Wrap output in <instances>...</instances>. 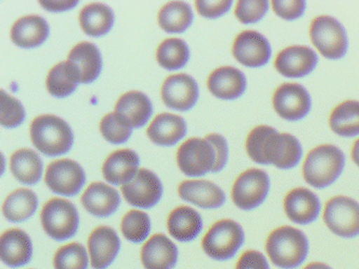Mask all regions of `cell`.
<instances>
[{
	"label": "cell",
	"instance_id": "obj_47",
	"mask_svg": "<svg viewBox=\"0 0 359 269\" xmlns=\"http://www.w3.org/2000/svg\"><path fill=\"white\" fill-rule=\"evenodd\" d=\"M352 159L357 166H359V139L356 140L352 147Z\"/></svg>",
	"mask_w": 359,
	"mask_h": 269
},
{
	"label": "cell",
	"instance_id": "obj_32",
	"mask_svg": "<svg viewBox=\"0 0 359 269\" xmlns=\"http://www.w3.org/2000/svg\"><path fill=\"white\" fill-rule=\"evenodd\" d=\"M79 21L86 34L96 37L110 31L114 22V14L106 4L94 2L83 8Z\"/></svg>",
	"mask_w": 359,
	"mask_h": 269
},
{
	"label": "cell",
	"instance_id": "obj_11",
	"mask_svg": "<svg viewBox=\"0 0 359 269\" xmlns=\"http://www.w3.org/2000/svg\"><path fill=\"white\" fill-rule=\"evenodd\" d=\"M45 181L54 193L73 195L85 184L86 174L81 166L73 160L60 159L49 164Z\"/></svg>",
	"mask_w": 359,
	"mask_h": 269
},
{
	"label": "cell",
	"instance_id": "obj_35",
	"mask_svg": "<svg viewBox=\"0 0 359 269\" xmlns=\"http://www.w3.org/2000/svg\"><path fill=\"white\" fill-rule=\"evenodd\" d=\"M192 20V8L186 2H168L158 13L159 25L168 33L184 32Z\"/></svg>",
	"mask_w": 359,
	"mask_h": 269
},
{
	"label": "cell",
	"instance_id": "obj_6",
	"mask_svg": "<svg viewBox=\"0 0 359 269\" xmlns=\"http://www.w3.org/2000/svg\"><path fill=\"white\" fill-rule=\"evenodd\" d=\"M310 37L315 48L325 58H341L348 50L346 29L334 17H316L311 23Z\"/></svg>",
	"mask_w": 359,
	"mask_h": 269
},
{
	"label": "cell",
	"instance_id": "obj_40",
	"mask_svg": "<svg viewBox=\"0 0 359 269\" xmlns=\"http://www.w3.org/2000/svg\"><path fill=\"white\" fill-rule=\"evenodd\" d=\"M0 123L6 127H15L24 121L25 113L24 106L22 103L8 95L5 90L0 92Z\"/></svg>",
	"mask_w": 359,
	"mask_h": 269
},
{
	"label": "cell",
	"instance_id": "obj_7",
	"mask_svg": "<svg viewBox=\"0 0 359 269\" xmlns=\"http://www.w3.org/2000/svg\"><path fill=\"white\" fill-rule=\"evenodd\" d=\"M41 223L50 237L62 241L76 233L79 214L75 206L68 200L54 198L43 205Z\"/></svg>",
	"mask_w": 359,
	"mask_h": 269
},
{
	"label": "cell",
	"instance_id": "obj_46",
	"mask_svg": "<svg viewBox=\"0 0 359 269\" xmlns=\"http://www.w3.org/2000/svg\"><path fill=\"white\" fill-rule=\"evenodd\" d=\"M39 4L43 6V8H47L49 11H53V12H58V11H65L69 10V8H72L73 6H76L79 2L76 0H56V1H41Z\"/></svg>",
	"mask_w": 359,
	"mask_h": 269
},
{
	"label": "cell",
	"instance_id": "obj_30",
	"mask_svg": "<svg viewBox=\"0 0 359 269\" xmlns=\"http://www.w3.org/2000/svg\"><path fill=\"white\" fill-rule=\"evenodd\" d=\"M10 167L14 177L24 184H35L43 176V161L30 149H22L15 151L11 156Z\"/></svg>",
	"mask_w": 359,
	"mask_h": 269
},
{
	"label": "cell",
	"instance_id": "obj_22",
	"mask_svg": "<svg viewBox=\"0 0 359 269\" xmlns=\"http://www.w3.org/2000/svg\"><path fill=\"white\" fill-rule=\"evenodd\" d=\"M83 207L93 216L104 218L118 208L121 198L116 189L104 183H92L81 195Z\"/></svg>",
	"mask_w": 359,
	"mask_h": 269
},
{
	"label": "cell",
	"instance_id": "obj_36",
	"mask_svg": "<svg viewBox=\"0 0 359 269\" xmlns=\"http://www.w3.org/2000/svg\"><path fill=\"white\" fill-rule=\"evenodd\" d=\"M189 48L180 38L163 40L157 48V61L167 69H177L184 67L189 59Z\"/></svg>",
	"mask_w": 359,
	"mask_h": 269
},
{
	"label": "cell",
	"instance_id": "obj_12",
	"mask_svg": "<svg viewBox=\"0 0 359 269\" xmlns=\"http://www.w3.org/2000/svg\"><path fill=\"white\" fill-rule=\"evenodd\" d=\"M123 197L131 205L150 208L157 204L163 195V185L156 174L146 168L121 186Z\"/></svg>",
	"mask_w": 359,
	"mask_h": 269
},
{
	"label": "cell",
	"instance_id": "obj_45",
	"mask_svg": "<svg viewBox=\"0 0 359 269\" xmlns=\"http://www.w3.org/2000/svg\"><path fill=\"white\" fill-rule=\"evenodd\" d=\"M235 269H270L268 261L262 252L247 250L241 254Z\"/></svg>",
	"mask_w": 359,
	"mask_h": 269
},
{
	"label": "cell",
	"instance_id": "obj_33",
	"mask_svg": "<svg viewBox=\"0 0 359 269\" xmlns=\"http://www.w3.org/2000/svg\"><path fill=\"white\" fill-rule=\"evenodd\" d=\"M329 123L339 136L359 134V101L348 100L338 104L330 115Z\"/></svg>",
	"mask_w": 359,
	"mask_h": 269
},
{
	"label": "cell",
	"instance_id": "obj_29",
	"mask_svg": "<svg viewBox=\"0 0 359 269\" xmlns=\"http://www.w3.org/2000/svg\"><path fill=\"white\" fill-rule=\"evenodd\" d=\"M68 60L74 63L81 73V83L94 81L102 71V56L95 44L81 42L71 50Z\"/></svg>",
	"mask_w": 359,
	"mask_h": 269
},
{
	"label": "cell",
	"instance_id": "obj_14",
	"mask_svg": "<svg viewBox=\"0 0 359 269\" xmlns=\"http://www.w3.org/2000/svg\"><path fill=\"white\" fill-rule=\"evenodd\" d=\"M233 55L241 64L259 67L271 58V46L268 39L256 31L241 32L232 48Z\"/></svg>",
	"mask_w": 359,
	"mask_h": 269
},
{
	"label": "cell",
	"instance_id": "obj_25",
	"mask_svg": "<svg viewBox=\"0 0 359 269\" xmlns=\"http://www.w3.org/2000/svg\"><path fill=\"white\" fill-rule=\"evenodd\" d=\"M49 25L39 15H28L15 21L11 29V38L20 48H34L47 39Z\"/></svg>",
	"mask_w": 359,
	"mask_h": 269
},
{
	"label": "cell",
	"instance_id": "obj_10",
	"mask_svg": "<svg viewBox=\"0 0 359 269\" xmlns=\"http://www.w3.org/2000/svg\"><path fill=\"white\" fill-rule=\"evenodd\" d=\"M177 164L187 176L199 177L213 170L215 151L205 139L191 138L180 145L177 151Z\"/></svg>",
	"mask_w": 359,
	"mask_h": 269
},
{
	"label": "cell",
	"instance_id": "obj_2",
	"mask_svg": "<svg viewBox=\"0 0 359 269\" xmlns=\"http://www.w3.org/2000/svg\"><path fill=\"white\" fill-rule=\"evenodd\" d=\"M266 250L273 264L281 269H294L306 260L309 242L299 229L281 226L269 235Z\"/></svg>",
	"mask_w": 359,
	"mask_h": 269
},
{
	"label": "cell",
	"instance_id": "obj_1",
	"mask_svg": "<svg viewBox=\"0 0 359 269\" xmlns=\"http://www.w3.org/2000/svg\"><path fill=\"white\" fill-rule=\"evenodd\" d=\"M248 155L259 164H273L281 170L297 165L302 159L299 141L287 132H277L268 125L256 126L245 141Z\"/></svg>",
	"mask_w": 359,
	"mask_h": 269
},
{
	"label": "cell",
	"instance_id": "obj_24",
	"mask_svg": "<svg viewBox=\"0 0 359 269\" xmlns=\"http://www.w3.org/2000/svg\"><path fill=\"white\" fill-rule=\"evenodd\" d=\"M140 158L132 149H119L111 153L104 165V179L112 184H126L137 174Z\"/></svg>",
	"mask_w": 359,
	"mask_h": 269
},
{
	"label": "cell",
	"instance_id": "obj_48",
	"mask_svg": "<svg viewBox=\"0 0 359 269\" xmlns=\"http://www.w3.org/2000/svg\"><path fill=\"white\" fill-rule=\"evenodd\" d=\"M304 269H332L331 267L327 265L323 264L320 262L311 263V264L306 265Z\"/></svg>",
	"mask_w": 359,
	"mask_h": 269
},
{
	"label": "cell",
	"instance_id": "obj_21",
	"mask_svg": "<svg viewBox=\"0 0 359 269\" xmlns=\"http://www.w3.org/2000/svg\"><path fill=\"white\" fill-rule=\"evenodd\" d=\"M180 197L203 208L220 207L226 201L222 188L205 180H188L178 186Z\"/></svg>",
	"mask_w": 359,
	"mask_h": 269
},
{
	"label": "cell",
	"instance_id": "obj_31",
	"mask_svg": "<svg viewBox=\"0 0 359 269\" xmlns=\"http://www.w3.org/2000/svg\"><path fill=\"white\" fill-rule=\"evenodd\" d=\"M81 82V73L71 61H62L52 67L47 77V88L55 97H66L76 90Z\"/></svg>",
	"mask_w": 359,
	"mask_h": 269
},
{
	"label": "cell",
	"instance_id": "obj_9",
	"mask_svg": "<svg viewBox=\"0 0 359 269\" xmlns=\"http://www.w3.org/2000/svg\"><path fill=\"white\" fill-rule=\"evenodd\" d=\"M270 189V179L264 170L250 168L239 174L232 188L235 205L243 210L258 207L266 200Z\"/></svg>",
	"mask_w": 359,
	"mask_h": 269
},
{
	"label": "cell",
	"instance_id": "obj_44",
	"mask_svg": "<svg viewBox=\"0 0 359 269\" xmlns=\"http://www.w3.org/2000/svg\"><path fill=\"white\" fill-rule=\"evenodd\" d=\"M199 14L207 18H216L222 16L224 13L230 10L232 6L231 0H218V1H205V0H197L195 2Z\"/></svg>",
	"mask_w": 359,
	"mask_h": 269
},
{
	"label": "cell",
	"instance_id": "obj_16",
	"mask_svg": "<svg viewBox=\"0 0 359 269\" xmlns=\"http://www.w3.org/2000/svg\"><path fill=\"white\" fill-rule=\"evenodd\" d=\"M316 53L304 46H292L277 54L275 67L285 77H304L316 67Z\"/></svg>",
	"mask_w": 359,
	"mask_h": 269
},
{
	"label": "cell",
	"instance_id": "obj_26",
	"mask_svg": "<svg viewBox=\"0 0 359 269\" xmlns=\"http://www.w3.org/2000/svg\"><path fill=\"white\" fill-rule=\"evenodd\" d=\"M187 124L182 117L163 113L153 119L147 130L149 138L159 145H173L186 134Z\"/></svg>",
	"mask_w": 359,
	"mask_h": 269
},
{
	"label": "cell",
	"instance_id": "obj_37",
	"mask_svg": "<svg viewBox=\"0 0 359 269\" xmlns=\"http://www.w3.org/2000/svg\"><path fill=\"white\" fill-rule=\"evenodd\" d=\"M150 219L140 210H130L121 220V231L126 239L133 243H140L148 237L150 231Z\"/></svg>",
	"mask_w": 359,
	"mask_h": 269
},
{
	"label": "cell",
	"instance_id": "obj_5",
	"mask_svg": "<svg viewBox=\"0 0 359 269\" xmlns=\"http://www.w3.org/2000/svg\"><path fill=\"white\" fill-rule=\"evenodd\" d=\"M245 241L243 228L235 221L220 220L212 225L203 239V248L214 260L226 261L235 256Z\"/></svg>",
	"mask_w": 359,
	"mask_h": 269
},
{
	"label": "cell",
	"instance_id": "obj_13",
	"mask_svg": "<svg viewBox=\"0 0 359 269\" xmlns=\"http://www.w3.org/2000/svg\"><path fill=\"white\" fill-rule=\"evenodd\" d=\"M273 106L283 119L296 121L310 111V95L302 84L283 83L273 95Z\"/></svg>",
	"mask_w": 359,
	"mask_h": 269
},
{
	"label": "cell",
	"instance_id": "obj_41",
	"mask_svg": "<svg viewBox=\"0 0 359 269\" xmlns=\"http://www.w3.org/2000/svg\"><path fill=\"white\" fill-rule=\"evenodd\" d=\"M268 8L269 2L266 0H241L237 2L235 15L241 22L249 25L264 18Z\"/></svg>",
	"mask_w": 359,
	"mask_h": 269
},
{
	"label": "cell",
	"instance_id": "obj_34",
	"mask_svg": "<svg viewBox=\"0 0 359 269\" xmlns=\"http://www.w3.org/2000/svg\"><path fill=\"white\" fill-rule=\"evenodd\" d=\"M37 197L30 189L20 188L8 195L4 202V216L12 222L28 220L37 208Z\"/></svg>",
	"mask_w": 359,
	"mask_h": 269
},
{
	"label": "cell",
	"instance_id": "obj_18",
	"mask_svg": "<svg viewBox=\"0 0 359 269\" xmlns=\"http://www.w3.org/2000/svg\"><path fill=\"white\" fill-rule=\"evenodd\" d=\"M88 246L92 267L94 269H106L116 258L121 241L112 228L100 226L90 235Z\"/></svg>",
	"mask_w": 359,
	"mask_h": 269
},
{
	"label": "cell",
	"instance_id": "obj_43",
	"mask_svg": "<svg viewBox=\"0 0 359 269\" xmlns=\"http://www.w3.org/2000/svg\"><path fill=\"white\" fill-rule=\"evenodd\" d=\"M205 139L212 145L214 151H215V164H214L212 172H219V170L224 167L226 161H228V143H226V139L224 137L218 134H208Z\"/></svg>",
	"mask_w": 359,
	"mask_h": 269
},
{
	"label": "cell",
	"instance_id": "obj_38",
	"mask_svg": "<svg viewBox=\"0 0 359 269\" xmlns=\"http://www.w3.org/2000/svg\"><path fill=\"white\" fill-rule=\"evenodd\" d=\"M100 132L104 139L114 144L126 142L132 134V126L123 116L111 113L100 122Z\"/></svg>",
	"mask_w": 359,
	"mask_h": 269
},
{
	"label": "cell",
	"instance_id": "obj_3",
	"mask_svg": "<svg viewBox=\"0 0 359 269\" xmlns=\"http://www.w3.org/2000/svg\"><path fill=\"white\" fill-rule=\"evenodd\" d=\"M344 166V155L338 147L332 144L319 145L306 155L302 174L309 184L323 188L335 182Z\"/></svg>",
	"mask_w": 359,
	"mask_h": 269
},
{
	"label": "cell",
	"instance_id": "obj_28",
	"mask_svg": "<svg viewBox=\"0 0 359 269\" xmlns=\"http://www.w3.org/2000/svg\"><path fill=\"white\" fill-rule=\"evenodd\" d=\"M115 113L123 116L132 127H140L152 113V103L144 92H126L117 101Z\"/></svg>",
	"mask_w": 359,
	"mask_h": 269
},
{
	"label": "cell",
	"instance_id": "obj_17",
	"mask_svg": "<svg viewBox=\"0 0 359 269\" xmlns=\"http://www.w3.org/2000/svg\"><path fill=\"white\" fill-rule=\"evenodd\" d=\"M283 208L290 220L306 225L316 220L320 212V202L310 189L298 187L287 193Z\"/></svg>",
	"mask_w": 359,
	"mask_h": 269
},
{
	"label": "cell",
	"instance_id": "obj_42",
	"mask_svg": "<svg viewBox=\"0 0 359 269\" xmlns=\"http://www.w3.org/2000/svg\"><path fill=\"white\" fill-rule=\"evenodd\" d=\"M271 4L276 15L285 20L299 18L306 10V2L302 0H274Z\"/></svg>",
	"mask_w": 359,
	"mask_h": 269
},
{
	"label": "cell",
	"instance_id": "obj_23",
	"mask_svg": "<svg viewBox=\"0 0 359 269\" xmlns=\"http://www.w3.org/2000/svg\"><path fill=\"white\" fill-rule=\"evenodd\" d=\"M0 256L10 267L27 264L32 256V243L30 237L20 229H9L0 239Z\"/></svg>",
	"mask_w": 359,
	"mask_h": 269
},
{
	"label": "cell",
	"instance_id": "obj_27",
	"mask_svg": "<svg viewBox=\"0 0 359 269\" xmlns=\"http://www.w3.org/2000/svg\"><path fill=\"white\" fill-rule=\"evenodd\" d=\"M203 221L196 210L189 206H180L172 210L168 218V230L180 242L195 239L201 233Z\"/></svg>",
	"mask_w": 359,
	"mask_h": 269
},
{
	"label": "cell",
	"instance_id": "obj_39",
	"mask_svg": "<svg viewBox=\"0 0 359 269\" xmlns=\"http://www.w3.org/2000/svg\"><path fill=\"white\" fill-rule=\"evenodd\" d=\"M55 269H87L88 256L81 244L70 243L62 246L54 256Z\"/></svg>",
	"mask_w": 359,
	"mask_h": 269
},
{
	"label": "cell",
	"instance_id": "obj_8",
	"mask_svg": "<svg viewBox=\"0 0 359 269\" xmlns=\"http://www.w3.org/2000/svg\"><path fill=\"white\" fill-rule=\"evenodd\" d=\"M323 221L339 237H356L359 235V204L344 195L332 198L325 203Z\"/></svg>",
	"mask_w": 359,
	"mask_h": 269
},
{
	"label": "cell",
	"instance_id": "obj_15",
	"mask_svg": "<svg viewBox=\"0 0 359 269\" xmlns=\"http://www.w3.org/2000/svg\"><path fill=\"white\" fill-rule=\"evenodd\" d=\"M161 98L165 105L178 111L190 109L198 98L196 81L187 74L169 76L161 88Z\"/></svg>",
	"mask_w": 359,
	"mask_h": 269
},
{
	"label": "cell",
	"instance_id": "obj_19",
	"mask_svg": "<svg viewBox=\"0 0 359 269\" xmlns=\"http://www.w3.org/2000/svg\"><path fill=\"white\" fill-rule=\"evenodd\" d=\"M175 244L165 235H152L142 249V262L146 269H172L177 262Z\"/></svg>",
	"mask_w": 359,
	"mask_h": 269
},
{
	"label": "cell",
	"instance_id": "obj_20",
	"mask_svg": "<svg viewBox=\"0 0 359 269\" xmlns=\"http://www.w3.org/2000/svg\"><path fill=\"white\" fill-rule=\"evenodd\" d=\"M247 79L236 67H222L212 71L208 78L210 92L224 100L238 98L245 92Z\"/></svg>",
	"mask_w": 359,
	"mask_h": 269
},
{
	"label": "cell",
	"instance_id": "obj_4",
	"mask_svg": "<svg viewBox=\"0 0 359 269\" xmlns=\"http://www.w3.org/2000/svg\"><path fill=\"white\" fill-rule=\"evenodd\" d=\"M31 138L39 151L48 156L67 153L73 144V132L69 124L54 115L39 116L31 124Z\"/></svg>",
	"mask_w": 359,
	"mask_h": 269
}]
</instances>
